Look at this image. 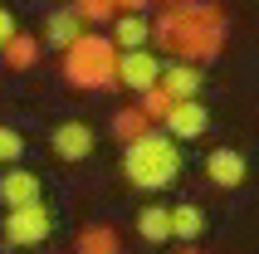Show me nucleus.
I'll return each instance as SVG.
<instances>
[{
	"label": "nucleus",
	"instance_id": "obj_24",
	"mask_svg": "<svg viewBox=\"0 0 259 254\" xmlns=\"http://www.w3.org/2000/svg\"><path fill=\"white\" fill-rule=\"evenodd\" d=\"M161 5H181V0H161Z\"/></svg>",
	"mask_w": 259,
	"mask_h": 254
},
{
	"label": "nucleus",
	"instance_id": "obj_13",
	"mask_svg": "<svg viewBox=\"0 0 259 254\" xmlns=\"http://www.w3.org/2000/svg\"><path fill=\"white\" fill-rule=\"evenodd\" d=\"M137 235H142L147 244H171L176 240L171 205H142V215H137Z\"/></svg>",
	"mask_w": 259,
	"mask_h": 254
},
{
	"label": "nucleus",
	"instance_id": "obj_22",
	"mask_svg": "<svg viewBox=\"0 0 259 254\" xmlns=\"http://www.w3.org/2000/svg\"><path fill=\"white\" fill-rule=\"evenodd\" d=\"M117 5H122V10H147L152 0H117Z\"/></svg>",
	"mask_w": 259,
	"mask_h": 254
},
{
	"label": "nucleus",
	"instance_id": "obj_20",
	"mask_svg": "<svg viewBox=\"0 0 259 254\" xmlns=\"http://www.w3.org/2000/svg\"><path fill=\"white\" fill-rule=\"evenodd\" d=\"M20 156H25V132L0 127V166H20Z\"/></svg>",
	"mask_w": 259,
	"mask_h": 254
},
{
	"label": "nucleus",
	"instance_id": "obj_17",
	"mask_svg": "<svg viewBox=\"0 0 259 254\" xmlns=\"http://www.w3.org/2000/svg\"><path fill=\"white\" fill-rule=\"evenodd\" d=\"M171 230L181 244H196L205 235V210L201 205H171Z\"/></svg>",
	"mask_w": 259,
	"mask_h": 254
},
{
	"label": "nucleus",
	"instance_id": "obj_16",
	"mask_svg": "<svg viewBox=\"0 0 259 254\" xmlns=\"http://www.w3.org/2000/svg\"><path fill=\"white\" fill-rule=\"evenodd\" d=\"M73 254H122V240L113 225H83L73 240Z\"/></svg>",
	"mask_w": 259,
	"mask_h": 254
},
{
	"label": "nucleus",
	"instance_id": "obj_9",
	"mask_svg": "<svg viewBox=\"0 0 259 254\" xmlns=\"http://www.w3.org/2000/svg\"><path fill=\"white\" fill-rule=\"evenodd\" d=\"M83 29H88V20L78 15V5H73V10H54V15H44V44H54L59 54H64V49H69V44L78 39Z\"/></svg>",
	"mask_w": 259,
	"mask_h": 254
},
{
	"label": "nucleus",
	"instance_id": "obj_15",
	"mask_svg": "<svg viewBox=\"0 0 259 254\" xmlns=\"http://www.w3.org/2000/svg\"><path fill=\"white\" fill-rule=\"evenodd\" d=\"M39 49H44V39H34V34H15V39L0 49V64H5L10 73H25V69L39 64Z\"/></svg>",
	"mask_w": 259,
	"mask_h": 254
},
{
	"label": "nucleus",
	"instance_id": "obj_19",
	"mask_svg": "<svg viewBox=\"0 0 259 254\" xmlns=\"http://www.w3.org/2000/svg\"><path fill=\"white\" fill-rule=\"evenodd\" d=\"M73 5H78V15H83L88 25H113L117 15H122L117 0H73Z\"/></svg>",
	"mask_w": 259,
	"mask_h": 254
},
{
	"label": "nucleus",
	"instance_id": "obj_5",
	"mask_svg": "<svg viewBox=\"0 0 259 254\" xmlns=\"http://www.w3.org/2000/svg\"><path fill=\"white\" fill-rule=\"evenodd\" d=\"M161 69H166V54H157L152 44H142V49H122V88H127V93L157 88L161 83Z\"/></svg>",
	"mask_w": 259,
	"mask_h": 254
},
{
	"label": "nucleus",
	"instance_id": "obj_18",
	"mask_svg": "<svg viewBox=\"0 0 259 254\" xmlns=\"http://www.w3.org/2000/svg\"><path fill=\"white\" fill-rule=\"evenodd\" d=\"M137 103H142V113L161 127L166 117H171V108H176V93H171L166 83H157V88H147V93H137Z\"/></svg>",
	"mask_w": 259,
	"mask_h": 254
},
{
	"label": "nucleus",
	"instance_id": "obj_8",
	"mask_svg": "<svg viewBox=\"0 0 259 254\" xmlns=\"http://www.w3.org/2000/svg\"><path fill=\"white\" fill-rule=\"evenodd\" d=\"M205 176H210V186H220V191H235V186H245L249 161H245V152H235V147H215V152L205 156Z\"/></svg>",
	"mask_w": 259,
	"mask_h": 254
},
{
	"label": "nucleus",
	"instance_id": "obj_23",
	"mask_svg": "<svg viewBox=\"0 0 259 254\" xmlns=\"http://www.w3.org/2000/svg\"><path fill=\"white\" fill-rule=\"evenodd\" d=\"M176 254H201V249H191V244H181V249H176Z\"/></svg>",
	"mask_w": 259,
	"mask_h": 254
},
{
	"label": "nucleus",
	"instance_id": "obj_21",
	"mask_svg": "<svg viewBox=\"0 0 259 254\" xmlns=\"http://www.w3.org/2000/svg\"><path fill=\"white\" fill-rule=\"evenodd\" d=\"M15 34H20V25H15V10H5V5H0V49H5Z\"/></svg>",
	"mask_w": 259,
	"mask_h": 254
},
{
	"label": "nucleus",
	"instance_id": "obj_14",
	"mask_svg": "<svg viewBox=\"0 0 259 254\" xmlns=\"http://www.w3.org/2000/svg\"><path fill=\"white\" fill-rule=\"evenodd\" d=\"M152 127H157V122H152V117L142 113V103H127V108H117V113H113L108 132H113V137L122 142V147H127V142H137L142 132H152Z\"/></svg>",
	"mask_w": 259,
	"mask_h": 254
},
{
	"label": "nucleus",
	"instance_id": "obj_2",
	"mask_svg": "<svg viewBox=\"0 0 259 254\" xmlns=\"http://www.w3.org/2000/svg\"><path fill=\"white\" fill-rule=\"evenodd\" d=\"M59 73H64V83L78 88V93H108V88H122V49H117L113 34L83 29V34L64 49Z\"/></svg>",
	"mask_w": 259,
	"mask_h": 254
},
{
	"label": "nucleus",
	"instance_id": "obj_3",
	"mask_svg": "<svg viewBox=\"0 0 259 254\" xmlns=\"http://www.w3.org/2000/svg\"><path fill=\"white\" fill-rule=\"evenodd\" d=\"M176 171H181V142L166 132V127H152L142 132L137 142H127V152H122V176L127 186L137 191H166L176 181Z\"/></svg>",
	"mask_w": 259,
	"mask_h": 254
},
{
	"label": "nucleus",
	"instance_id": "obj_6",
	"mask_svg": "<svg viewBox=\"0 0 259 254\" xmlns=\"http://www.w3.org/2000/svg\"><path fill=\"white\" fill-rule=\"evenodd\" d=\"M93 147H98V132L88 122H59L54 132H49V152H54L59 161H88Z\"/></svg>",
	"mask_w": 259,
	"mask_h": 254
},
{
	"label": "nucleus",
	"instance_id": "obj_12",
	"mask_svg": "<svg viewBox=\"0 0 259 254\" xmlns=\"http://www.w3.org/2000/svg\"><path fill=\"white\" fill-rule=\"evenodd\" d=\"M29 200H44V186L34 171H5L0 176V205H29Z\"/></svg>",
	"mask_w": 259,
	"mask_h": 254
},
{
	"label": "nucleus",
	"instance_id": "obj_7",
	"mask_svg": "<svg viewBox=\"0 0 259 254\" xmlns=\"http://www.w3.org/2000/svg\"><path fill=\"white\" fill-rule=\"evenodd\" d=\"M161 127H166L176 142H201L205 132H210V108H205L201 98H176L171 117H166Z\"/></svg>",
	"mask_w": 259,
	"mask_h": 254
},
{
	"label": "nucleus",
	"instance_id": "obj_11",
	"mask_svg": "<svg viewBox=\"0 0 259 254\" xmlns=\"http://www.w3.org/2000/svg\"><path fill=\"white\" fill-rule=\"evenodd\" d=\"M108 34L117 39V49H142V44H152V20H147V10H122Z\"/></svg>",
	"mask_w": 259,
	"mask_h": 254
},
{
	"label": "nucleus",
	"instance_id": "obj_10",
	"mask_svg": "<svg viewBox=\"0 0 259 254\" xmlns=\"http://www.w3.org/2000/svg\"><path fill=\"white\" fill-rule=\"evenodd\" d=\"M161 83L171 88L176 98H201L205 73H201V64H186V59H166V69H161Z\"/></svg>",
	"mask_w": 259,
	"mask_h": 254
},
{
	"label": "nucleus",
	"instance_id": "obj_1",
	"mask_svg": "<svg viewBox=\"0 0 259 254\" xmlns=\"http://www.w3.org/2000/svg\"><path fill=\"white\" fill-rule=\"evenodd\" d=\"M225 39H230V15L210 0H181L152 15V49L166 59L210 64L225 54Z\"/></svg>",
	"mask_w": 259,
	"mask_h": 254
},
{
	"label": "nucleus",
	"instance_id": "obj_4",
	"mask_svg": "<svg viewBox=\"0 0 259 254\" xmlns=\"http://www.w3.org/2000/svg\"><path fill=\"white\" fill-rule=\"evenodd\" d=\"M5 244L10 249H34L54 235V215L44 200H29V205H5Z\"/></svg>",
	"mask_w": 259,
	"mask_h": 254
}]
</instances>
